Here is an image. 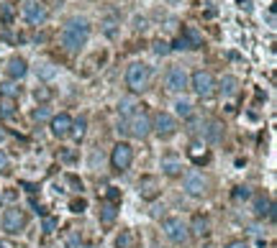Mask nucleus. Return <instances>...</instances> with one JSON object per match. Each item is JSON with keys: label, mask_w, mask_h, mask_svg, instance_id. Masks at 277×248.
<instances>
[{"label": "nucleus", "mask_w": 277, "mask_h": 248, "mask_svg": "<svg viewBox=\"0 0 277 248\" xmlns=\"http://www.w3.org/2000/svg\"><path fill=\"white\" fill-rule=\"evenodd\" d=\"M90 38V24L85 18H70L67 26L62 28V46L70 54H77Z\"/></svg>", "instance_id": "1"}, {"label": "nucleus", "mask_w": 277, "mask_h": 248, "mask_svg": "<svg viewBox=\"0 0 277 248\" xmlns=\"http://www.w3.org/2000/svg\"><path fill=\"white\" fill-rule=\"evenodd\" d=\"M118 133H123V136H134V138H146L149 133H152V120H149L146 112H139V110H136L134 116L121 118Z\"/></svg>", "instance_id": "2"}, {"label": "nucleus", "mask_w": 277, "mask_h": 248, "mask_svg": "<svg viewBox=\"0 0 277 248\" xmlns=\"http://www.w3.org/2000/svg\"><path fill=\"white\" fill-rule=\"evenodd\" d=\"M152 80V70L144 62H134L129 70H126V84L131 87V92H144Z\"/></svg>", "instance_id": "3"}, {"label": "nucleus", "mask_w": 277, "mask_h": 248, "mask_svg": "<svg viewBox=\"0 0 277 248\" xmlns=\"http://www.w3.org/2000/svg\"><path fill=\"white\" fill-rule=\"evenodd\" d=\"M187 82H190V87L195 90L198 98H210L213 92H216V80H213L210 72L198 70V72H193V77H190Z\"/></svg>", "instance_id": "4"}, {"label": "nucleus", "mask_w": 277, "mask_h": 248, "mask_svg": "<svg viewBox=\"0 0 277 248\" xmlns=\"http://www.w3.org/2000/svg\"><path fill=\"white\" fill-rule=\"evenodd\" d=\"M21 13H24V18L29 20L31 26H41L47 20V6L41 3V0H24V6H21Z\"/></svg>", "instance_id": "5"}, {"label": "nucleus", "mask_w": 277, "mask_h": 248, "mask_svg": "<svg viewBox=\"0 0 277 248\" xmlns=\"http://www.w3.org/2000/svg\"><path fill=\"white\" fill-rule=\"evenodd\" d=\"M131 162H134V148H131L129 144L118 141V144L113 146V154H111L113 169H116V172H126V169L131 166Z\"/></svg>", "instance_id": "6"}, {"label": "nucleus", "mask_w": 277, "mask_h": 248, "mask_svg": "<svg viewBox=\"0 0 277 248\" xmlns=\"http://www.w3.org/2000/svg\"><path fill=\"white\" fill-rule=\"evenodd\" d=\"M162 230H164V236L172 240V243H185L187 240V225L182 222V218H164V222H162Z\"/></svg>", "instance_id": "7"}, {"label": "nucleus", "mask_w": 277, "mask_h": 248, "mask_svg": "<svg viewBox=\"0 0 277 248\" xmlns=\"http://www.w3.org/2000/svg\"><path fill=\"white\" fill-rule=\"evenodd\" d=\"M24 228H26V215L21 212L18 208L6 210V215H3V230L8 236H18V233H24Z\"/></svg>", "instance_id": "8"}, {"label": "nucleus", "mask_w": 277, "mask_h": 248, "mask_svg": "<svg viewBox=\"0 0 277 248\" xmlns=\"http://www.w3.org/2000/svg\"><path fill=\"white\" fill-rule=\"evenodd\" d=\"M152 128L157 130L159 138H169V136H175V130H177V120L169 116V112H157Z\"/></svg>", "instance_id": "9"}, {"label": "nucleus", "mask_w": 277, "mask_h": 248, "mask_svg": "<svg viewBox=\"0 0 277 248\" xmlns=\"http://www.w3.org/2000/svg\"><path fill=\"white\" fill-rule=\"evenodd\" d=\"M205 190H208V182H205V176H203L200 172H190V174L185 176V192H187L190 197H203Z\"/></svg>", "instance_id": "10"}, {"label": "nucleus", "mask_w": 277, "mask_h": 248, "mask_svg": "<svg viewBox=\"0 0 277 248\" xmlns=\"http://www.w3.org/2000/svg\"><path fill=\"white\" fill-rule=\"evenodd\" d=\"M52 136L54 138H65V136H70V128H72V116L70 112H59V116H54L52 118Z\"/></svg>", "instance_id": "11"}, {"label": "nucleus", "mask_w": 277, "mask_h": 248, "mask_svg": "<svg viewBox=\"0 0 277 248\" xmlns=\"http://www.w3.org/2000/svg\"><path fill=\"white\" fill-rule=\"evenodd\" d=\"M187 87V72L182 66H172V70L167 72V90H172V92H180V90Z\"/></svg>", "instance_id": "12"}, {"label": "nucleus", "mask_w": 277, "mask_h": 248, "mask_svg": "<svg viewBox=\"0 0 277 248\" xmlns=\"http://www.w3.org/2000/svg\"><path fill=\"white\" fill-rule=\"evenodd\" d=\"M6 72H8V77L11 80H24L26 74H29V64H26V59H21V56H13L11 62H8V66H6Z\"/></svg>", "instance_id": "13"}, {"label": "nucleus", "mask_w": 277, "mask_h": 248, "mask_svg": "<svg viewBox=\"0 0 277 248\" xmlns=\"http://www.w3.org/2000/svg\"><path fill=\"white\" fill-rule=\"evenodd\" d=\"M254 215L257 218H274V202L269 197H257L254 200Z\"/></svg>", "instance_id": "14"}, {"label": "nucleus", "mask_w": 277, "mask_h": 248, "mask_svg": "<svg viewBox=\"0 0 277 248\" xmlns=\"http://www.w3.org/2000/svg\"><path fill=\"white\" fill-rule=\"evenodd\" d=\"M203 136H205L208 144H218V141L223 138V128H221V123H218V120H208L205 128H203Z\"/></svg>", "instance_id": "15"}, {"label": "nucleus", "mask_w": 277, "mask_h": 248, "mask_svg": "<svg viewBox=\"0 0 277 248\" xmlns=\"http://www.w3.org/2000/svg\"><path fill=\"white\" fill-rule=\"evenodd\" d=\"M182 38H185V44H187V49H200V46H203V36H200V31H198L195 26H185Z\"/></svg>", "instance_id": "16"}, {"label": "nucleus", "mask_w": 277, "mask_h": 248, "mask_svg": "<svg viewBox=\"0 0 277 248\" xmlns=\"http://www.w3.org/2000/svg\"><path fill=\"white\" fill-rule=\"evenodd\" d=\"M218 90H221V95H226V98L236 95V90H239V80L233 77V74H226V77H221V82H218Z\"/></svg>", "instance_id": "17"}, {"label": "nucleus", "mask_w": 277, "mask_h": 248, "mask_svg": "<svg viewBox=\"0 0 277 248\" xmlns=\"http://www.w3.org/2000/svg\"><path fill=\"white\" fill-rule=\"evenodd\" d=\"M162 172H164L167 176H177V174L182 172V164L175 159V156H164V159H162Z\"/></svg>", "instance_id": "18"}, {"label": "nucleus", "mask_w": 277, "mask_h": 248, "mask_svg": "<svg viewBox=\"0 0 277 248\" xmlns=\"http://www.w3.org/2000/svg\"><path fill=\"white\" fill-rule=\"evenodd\" d=\"M187 233H193V236L203 238V236L208 233V220H205L203 215H195V218H193V225L187 228Z\"/></svg>", "instance_id": "19"}, {"label": "nucleus", "mask_w": 277, "mask_h": 248, "mask_svg": "<svg viewBox=\"0 0 277 248\" xmlns=\"http://www.w3.org/2000/svg\"><path fill=\"white\" fill-rule=\"evenodd\" d=\"M116 215H118L116 205H111V202H103V205H100V222L103 225H111L116 220Z\"/></svg>", "instance_id": "20"}, {"label": "nucleus", "mask_w": 277, "mask_h": 248, "mask_svg": "<svg viewBox=\"0 0 277 248\" xmlns=\"http://www.w3.org/2000/svg\"><path fill=\"white\" fill-rule=\"evenodd\" d=\"M0 95L8 98V100H16L21 95V87L16 82H0Z\"/></svg>", "instance_id": "21"}, {"label": "nucleus", "mask_w": 277, "mask_h": 248, "mask_svg": "<svg viewBox=\"0 0 277 248\" xmlns=\"http://www.w3.org/2000/svg\"><path fill=\"white\" fill-rule=\"evenodd\" d=\"M118 112H121V118L134 116V112H136V102H134L131 98H123V100L118 102Z\"/></svg>", "instance_id": "22"}, {"label": "nucleus", "mask_w": 277, "mask_h": 248, "mask_svg": "<svg viewBox=\"0 0 277 248\" xmlns=\"http://www.w3.org/2000/svg\"><path fill=\"white\" fill-rule=\"evenodd\" d=\"M85 128H88V120L85 118H77V120H72V128H70V136H75L77 141L85 136Z\"/></svg>", "instance_id": "23"}, {"label": "nucleus", "mask_w": 277, "mask_h": 248, "mask_svg": "<svg viewBox=\"0 0 277 248\" xmlns=\"http://www.w3.org/2000/svg\"><path fill=\"white\" fill-rule=\"evenodd\" d=\"M175 110H177L180 118H190V116H193V102H190V100H177Z\"/></svg>", "instance_id": "24"}, {"label": "nucleus", "mask_w": 277, "mask_h": 248, "mask_svg": "<svg viewBox=\"0 0 277 248\" xmlns=\"http://www.w3.org/2000/svg\"><path fill=\"white\" fill-rule=\"evenodd\" d=\"M31 118H34L36 123H44V120H49V118H52V110H49L47 105H39V108L31 112Z\"/></svg>", "instance_id": "25"}, {"label": "nucleus", "mask_w": 277, "mask_h": 248, "mask_svg": "<svg viewBox=\"0 0 277 248\" xmlns=\"http://www.w3.org/2000/svg\"><path fill=\"white\" fill-rule=\"evenodd\" d=\"M57 72H59V70H57L54 64H41V66H39V77H41V80H54Z\"/></svg>", "instance_id": "26"}, {"label": "nucleus", "mask_w": 277, "mask_h": 248, "mask_svg": "<svg viewBox=\"0 0 277 248\" xmlns=\"http://www.w3.org/2000/svg\"><path fill=\"white\" fill-rule=\"evenodd\" d=\"M57 225H59V220H57V218L44 215V220H41V230H44V233L49 236V233H54V230H57Z\"/></svg>", "instance_id": "27"}, {"label": "nucleus", "mask_w": 277, "mask_h": 248, "mask_svg": "<svg viewBox=\"0 0 277 248\" xmlns=\"http://www.w3.org/2000/svg\"><path fill=\"white\" fill-rule=\"evenodd\" d=\"M105 202H111V205H118V202H121V190L108 187V192H105Z\"/></svg>", "instance_id": "28"}, {"label": "nucleus", "mask_w": 277, "mask_h": 248, "mask_svg": "<svg viewBox=\"0 0 277 248\" xmlns=\"http://www.w3.org/2000/svg\"><path fill=\"white\" fill-rule=\"evenodd\" d=\"M16 116V108L11 105V102H3V105H0V118H3V120H11Z\"/></svg>", "instance_id": "29"}, {"label": "nucleus", "mask_w": 277, "mask_h": 248, "mask_svg": "<svg viewBox=\"0 0 277 248\" xmlns=\"http://www.w3.org/2000/svg\"><path fill=\"white\" fill-rule=\"evenodd\" d=\"M249 197H251V190H249V187H236V190H233V200L241 202V200H249Z\"/></svg>", "instance_id": "30"}, {"label": "nucleus", "mask_w": 277, "mask_h": 248, "mask_svg": "<svg viewBox=\"0 0 277 248\" xmlns=\"http://www.w3.org/2000/svg\"><path fill=\"white\" fill-rule=\"evenodd\" d=\"M85 208H88V202H85L82 197H77V200H72V202H70V210H72V212H82Z\"/></svg>", "instance_id": "31"}, {"label": "nucleus", "mask_w": 277, "mask_h": 248, "mask_svg": "<svg viewBox=\"0 0 277 248\" xmlns=\"http://www.w3.org/2000/svg\"><path fill=\"white\" fill-rule=\"evenodd\" d=\"M0 18H3V24H11V20H13V8L3 6V8H0Z\"/></svg>", "instance_id": "32"}, {"label": "nucleus", "mask_w": 277, "mask_h": 248, "mask_svg": "<svg viewBox=\"0 0 277 248\" xmlns=\"http://www.w3.org/2000/svg\"><path fill=\"white\" fill-rule=\"evenodd\" d=\"M154 54H159V56L169 54V44H164V41H154Z\"/></svg>", "instance_id": "33"}, {"label": "nucleus", "mask_w": 277, "mask_h": 248, "mask_svg": "<svg viewBox=\"0 0 277 248\" xmlns=\"http://www.w3.org/2000/svg\"><path fill=\"white\" fill-rule=\"evenodd\" d=\"M129 243H131V233H123V236H118V240H116L118 248H129Z\"/></svg>", "instance_id": "34"}, {"label": "nucleus", "mask_w": 277, "mask_h": 248, "mask_svg": "<svg viewBox=\"0 0 277 248\" xmlns=\"http://www.w3.org/2000/svg\"><path fill=\"white\" fill-rule=\"evenodd\" d=\"M169 49H177V52H182V49H187V44H185V38H182V36H177V38L172 41V46H169Z\"/></svg>", "instance_id": "35"}, {"label": "nucleus", "mask_w": 277, "mask_h": 248, "mask_svg": "<svg viewBox=\"0 0 277 248\" xmlns=\"http://www.w3.org/2000/svg\"><path fill=\"white\" fill-rule=\"evenodd\" d=\"M8 172V156H6V151H0V174H6Z\"/></svg>", "instance_id": "36"}, {"label": "nucleus", "mask_w": 277, "mask_h": 248, "mask_svg": "<svg viewBox=\"0 0 277 248\" xmlns=\"http://www.w3.org/2000/svg\"><path fill=\"white\" fill-rule=\"evenodd\" d=\"M103 31H105V36H111V38H113V36H116V24H113V20H108V24L103 26Z\"/></svg>", "instance_id": "37"}, {"label": "nucleus", "mask_w": 277, "mask_h": 248, "mask_svg": "<svg viewBox=\"0 0 277 248\" xmlns=\"http://www.w3.org/2000/svg\"><path fill=\"white\" fill-rule=\"evenodd\" d=\"M80 246V236L77 233H72L70 238H67V248H77Z\"/></svg>", "instance_id": "38"}, {"label": "nucleus", "mask_w": 277, "mask_h": 248, "mask_svg": "<svg viewBox=\"0 0 277 248\" xmlns=\"http://www.w3.org/2000/svg\"><path fill=\"white\" fill-rule=\"evenodd\" d=\"M226 248H249V243H244V240H231Z\"/></svg>", "instance_id": "39"}, {"label": "nucleus", "mask_w": 277, "mask_h": 248, "mask_svg": "<svg viewBox=\"0 0 277 248\" xmlns=\"http://www.w3.org/2000/svg\"><path fill=\"white\" fill-rule=\"evenodd\" d=\"M67 179H70V184H72L75 190H82V182H80V179H77V176H67Z\"/></svg>", "instance_id": "40"}, {"label": "nucleus", "mask_w": 277, "mask_h": 248, "mask_svg": "<svg viewBox=\"0 0 277 248\" xmlns=\"http://www.w3.org/2000/svg\"><path fill=\"white\" fill-rule=\"evenodd\" d=\"M47 98H49L47 90H36V100H47Z\"/></svg>", "instance_id": "41"}, {"label": "nucleus", "mask_w": 277, "mask_h": 248, "mask_svg": "<svg viewBox=\"0 0 277 248\" xmlns=\"http://www.w3.org/2000/svg\"><path fill=\"white\" fill-rule=\"evenodd\" d=\"M3 200H6V202H13V200H16V192H13V190H8V192L3 194Z\"/></svg>", "instance_id": "42"}, {"label": "nucleus", "mask_w": 277, "mask_h": 248, "mask_svg": "<svg viewBox=\"0 0 277 248\" xmlns=\"http://www.w3.org/2000/svg\"><path fill=\"white\" fill-rule=\"evenodd\" d=\"M0 248H13V246H11L8 240H0Z\"/></svg>", "instance_id": "43"}, {"label": "nucleus", "mask_w": 277, "mask_h": 248, "mask_svg": "<svg viewBox=\"0 0 277 248\" xmlns=\"http://www.w3.org/2000/svg\"><path fill=\"white\" fill-rule=\"evenodd\" d=\"M6 138V130H0V141H3Z\"/></svg>", "instance_id": "44"}]
</instances>
